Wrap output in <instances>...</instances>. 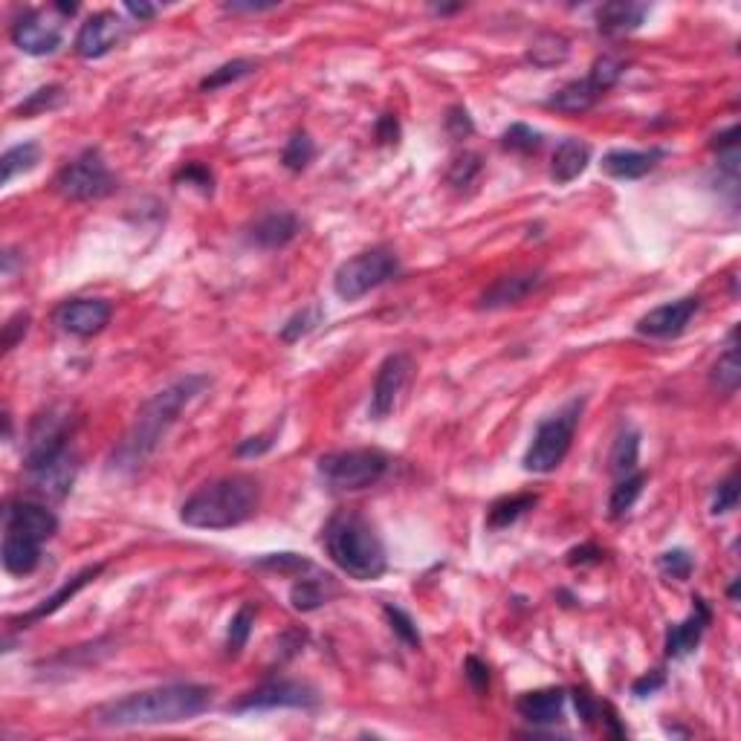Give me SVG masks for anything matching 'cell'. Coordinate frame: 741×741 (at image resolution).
Masks as SVG:
<instances>
[{
    "instance_id": "cell-56",
    "label": "cell",
    "mask_w": 741,
    "mask_h": 741,
    "mask_svg": "<svg viewBox=\"0 0 741 741\" xmlns=\"http://www.w3.org/2000/svg\"><path fill=\"white\" fill-rule=\"evenodd\" d=\"M275 6H278V3H223V9H226V12H235V15H238V12H249V15H252V12H270Z\"/></svg>"
},
{
    "instance_id": "cell-11",
    "label": "cell",
    "mask_w": 741,
    "mask_h": 741,
    "mask_svg": "<svg viewBox=\"0 0 741 741\" xmlns=\"http://www.w3.org/2000/svg\"><path fill=\"white\" fill-rule=\"evenodd\" d=\"M12 44L27 55H53L64 41V24L55 9H27L9 29Z\"/></svg>"
},
{
    "instance_id": "cell-33",
    "label": "cell",
    "mask_w": 741,
    "mask_h": 741,
    "mask_svg": "<svg viewBox=\"0 0 741 741\" xmlns=\"http://www.w3.org/2000/svg\"><path fill=\"white\" fill-rule=\"evenodd\" d=\"M322 322H325V307H322V304H307V307H302L299 313H293V316L281 325V333H278V336H281V342L293 345V342H299L304 336H310Z\"/></svg>"
},
{
    "instance_id": "cell-14",
    "label": "cell",
    "mask_w": 741,
    "mask_h": 741,
    "mask_svg": "<svg viewBox=\"0 0 741 741\" xmlns=\"http://www.w3.org/2000/svg\"><path fill=\"white\" fill-rule=\"evenodd\" d=\"M698 310H701V296H684L678 302L660 304L637 322V333L649 339H675L689 328Z\"/></svg>"
},
{
    "instance_id": "cell-45",
    "label": "cell",
    "mask_w": 741,
    "mask_h": 741,
    "mask_svg": "<svg viewBox=\"0 0 741 741\" xmlns=\"http://www.w3.org/2000/svg\"><path fill=\"white\" fill-rule=\"evenodd\" d=\"M736 507H739V472H730V475L718 484V490H715L710 513H713V516H727V513H733Z\"/></svg>"
},
{
    "instance_id": "cell-5",
    "label": "cell",
    "mask_w": 741,
    "mask_h": 741,
    "mask_svg": "<svg viewBox=\"0 0 741 741\" xmlns=\"http://www.w3.org/2000/svg\"><path fill=\"white\" fill-rule=\"evenodd\" d=\"M585 412V397H574L568 400L556 414L545 417L536 432L533 440L524 452V469L527 472H536V475H548L553 469L562 467V461L568 458L571 452V443L577 435L579 417Z\"/></svg>"
},
{
    "instance_id": "cell-32",
    "label": "cell",
    "mask_w": 741,
    "mask_h": 741,
    "mask_svg": "<svg viewBox=\"0 0 741 741\" xmlns=\"http://www.w3.org/2000/svg\"><path fill=\"white\" fill-rule=\"evenodd\" d=\"M643 487H646V475H643V472L634 469L629 475H623V478L617 481V487L611 490V498H608V516H611V519H623V516L634 507V501L640 498Z\"/></svg>"
},
{
    "instance_id": "cell-12",
    "label": "cell",
    "mask_w": 741,
    "mask_h": 741,
    "mask_svg": "<svg viewBox=\"0 0 741 741\" xmlns=\"http://www.w3.org/2000/svg\"><path fill=\"white\" fill-rule=\"evenodd\" d=\"M414 359L409 354H388L383 359V365L377 368V377H374V388H371V406L368 412L374 420H385L391 417L406 385L412 380Z\"/></svg>"
},
{
    "instance_id": "cell-15",
    "label": "cell",
    "mask_w": 741,
    "mask_h": 741,
    "mask_svg": "<svg viewBox=\"0 0 741 741\" xmlns=\"http://www.w3.org/2000/svg\"><path fill=\"white\" fill-rule=\"evenodd\" d=\"M3 530L24 533L38 542H50L58 533V516L41 501L18 498V501H9L3 510Z\"/></svg>"
},
{
    "instance_id": "cell-4",
    "label": "cell",
    "mask_w": 741,
    "mask_h": 741,
    "mask_svg": "<svg viewBox=\"0 0 741 741\" xmlns=\"http://www.w3.org/2000/svg\"><path fill=\"white\" fill-rule=\"evenodd\" d=\"M261 504V484L252 475H226L194 490L183 507L180 522L197 530H229L249 522Z\"/></svg>"
},
{
    "instance_id": "cell-34",
    "label": "cell",
    "mask_w": 741,
    "mask_h": 741,
    "mask_svg": "<svg viewBox=\"0 0 741 741\" xmlns=\"http://www.w3.org/2000/svg\"><path fill=\"white\" fill-rule=\"evenodd\" d=\"M328 585L330 579L319 577V579H307L302 577L293 588H290V603L296 611H316V608H322V605L328 603Z\"/></svg>"
},
{
    "instance_id": "cell-1",
    "label": "cell",
    "mask_w": 741,
    "mask_h": 741,
    "mask_svg": "<svg viewBox=\"0 0 741 741\" xmlns=\"http://www.w3.org/2000/svg\"><path fill=\"white\" fill-rule=\"evenodd\" d=\"M212 380L206 374H186L174 383H168L163 391H157L134 417L131 429L125 432V438L119 440V446L110 455V472L116 475H131L137 472L163 443L168 429L177 423V417L183 409L197 400Z\"/></svg>"
},
{
    "instance_id": "cell-46",
    "label": "cell",
    "mask_w": 741,
    "mask_h": 741,
    "mask_svg": "<svg viewBox=\"0 0 741 741\" xmlns=\"http://www.w3.org/2000/svg\"><path fill=\"white\" fill-rule=\"evenodd\" d=\"M385 617H388V623H391V632L397 634L406 646H412V649L420 646V632H417L414 620L406 614V611H403V608H397V605H385Z\"/></svg>"
},
{
    "instance_id": "cell-9",
    "label": "cell",
    "mask_w": 741,
    "mask_h": 741,
    "mask_svg": "<svg viewBox=\"0 0 741 741\" xmlns=\"http://www.w3.org/2000/svg\"><path fill=\"white\" fill-rule=\"evenodd\" d=\"M73 432V417L64 409H47L35 414L29 423L27 446H24V467L38 469L67 452V440Z\"/></svg>"
},
{
    "instance_id": "cell-21",
    "label": "cell",
    "mask_w": 741,
    "mask_h": 741,
    "mask_svg": "<svg viewBox=\"0 0 741 741\" xmlns=\"http://www.w3.org/2000/svg\"><path fill=\"white\" fill-rule=\"evenodd\" d=\"M41 550H44V542L29 539L24 533L3 530V548H0L3 571L12 577H29L41 565Z\"/></svg>"
},
{
    "instance_id": "cell-37",
    "label": "cell",
    "mask_w": 741,
    "mask_h": 741,
    "mask_svg": "<svg viewBox=\"0 0 741 741\" xmlns=\"http://www.w3.org/2000/svg\"><path fill=\"white\" fill-rule=\"evenodd\" d=\"M64 87L61 84H47V87H38L35 93H29L27 99L15 108L18 119H32V116H41L47 110H55L64 102Z\"/></svg>"
},
{
    "instance_id": "cell-41",
    "label": "cell",
    "mask_w": 741,
    "mask_h": 741,
    "mask_svg": "<svg viewBox=\"0 0 741 741\" xmlns=\"http://www.w3.org/2000/svg\"><path fill=\"white\" fill-rule=\"evenodd\" d=\"M623 73H626V64L617 55H600L588 70V82L594 84L600 93H608L614 84L623 79Z\"/></svg>"
},
{
    "instance_id": "cell-42",
    "label": "cell",
    "mask_w": 741,
    "mask_h": 741,
    "mask_svg": "<svg viewBox=\"0 0 741 741\" xmlns=\"http://www.w3.org/2000/svg\"><path fill=\"white\" fill-rule=\"evenodd\" d=\"M542 134L539 131H533L530 125H524V122H513L504 134H501V145H504V151H516V154H536L539 148H542Z\"/></svg>"
},
{
    "instance_id": "cell-40",
    "label": "cell",
    "mask_w": 741,
    "mask_h": 741,
    "mask_svg": "<svg viewBox=\"0 0 741 741\" xmlns=\"http://www.w3.org/2000/svg\"><path fill=\"white\" fill-rule=\"evenodd\" d=\"M481 157L475 154V151H464V154H458L452 165H449V171H446V183L452 186V189H469L475 180H478V174H481Z\"/></svg>"
},
{
    "instance_id": "cell-35",
    "label": "cell",
    "mask_w": 741,
    "mask_h": 741,
    "mask_svg": "<svg viewBox=\"0 0 741 741\" xmlns=\"http://www.w3.org/2000/svg\"><path fill=\"white\" fill-rule=\"evenodd\" d=\"M637 461H640V435L634 429H626L620 432V438L614 440V449H611V472L617 478L629 475L637 469Z\"/></svg>"
},
{
    "instance_id": "cell-18",
    "label": "cell",
    "mask_w": 741,
    "mask_h": 741,
    "mask_svg": "<svg viewBox=\"0 0 741 741\" xmlns=\"http://www.w3.org/2000/svg\"><path fill=\"white\" fill-rule=\"evenodd\" d=\"M692 603L695 605H692V614H689L687 620H681V623H675V626L666 629V643H663L666 658L681 660L687 658V655H692V652L698 649V643H701L704 632H707L710 620H713L710 605L704 603L701 597H695Z\"/></svg>"
},
{
    "instance_id": "cell-2",
    "label": "cell",
    "mask_w": 741,
    "mask_h": 741,
    "mask_svg": "<svg viewBox=\"0 0 741 741\" xmlns=\"http://www.w3.org/2000/svg\"><path fill=\"white\" fill-rule=\"evenodd\" d=\"M212 707V689L200 684H165V687L131 692L119 701H108L93 710V724L99 727H160L183 724Z\"/></svg>"
},
{
    "instance_id": "cell-20",
    "label": "cell",
    "mask_w": 741,
    "mask_h": 741,
    "mask_svg": "<svg viewBox=\"0 0 741 741\" xmlns=\"http://www.w3.org/2000/svg\"><path fill=\"white\" fill-rule=\"evenodd\" d=\"M299 229H302V223H299V218L293 212L273 209V212L261 215V218L252 223L249 244H255V247L261 249H281L287 247L290 241H296Z\"/></svg>"
},
{
    "instance_id": "cell-50",
    "label": "cell",
    "mask_w": 741,
    "mask_h": 741,
    "mask_svg": "<svg viewBox=\"0 0 741 741\" xmlns=\"http://www.w3.org/2000/svg\"><path fill=\"white\" fill-rule=\"evenodd\" d=\"M446 131H449L455 139H464L475 131L467 108H461V105H458V108H449V113H446Z\"/></svg>"
},
{
    "instance_id": "cell-55",
    "label": "cell",
    "mask_w": 741,
    "mask_h": 741,
    "mask_svg": "<svg viewBox=\"0 0 741 741\" xmlns=\"http://www.w3.org/2000/svg\"><path fill=\"white\" fill-rule=\"evenodd\" d=\"M125 12L131 15V18H137V21H151L154 15H157V6H151V3H125Z\"/></svg>"
},
{
    "instance_id": "cell-7",
    "label": "cell",
    "mask_w": 741,
    "mask_h": 741,
    "mask_svg": "<svg viewBox=\"0 0 741 741\" xmlns=\"http://www.w3.org/2000/svg\"><path fill=\"white\" fill-rule=\"evenodd\" d=\"M388 455L380 449H339L319 458V478L330 490L354 493L377 484L388 472Z\"/></svg>"
},
{
    "instance_id": "cell-44",
    "label": "cell",
    "mask_w": 741,
    "mask_h": 741,
    "mask_svg": "<svg viewBox=\"0 0 741 741\" xmlns=\"http://www.w3.org/2000/svg\"><path fill=\"white\" fill-rule=\"evenodd\" d=\"M658 568L663 577L684 582V579L692 577V571H695V559H692V553L684 548L666 550V553H660Z\"/></svg>"
},
{
    "instance_id": "cell-17",
    "label": "cell",
    "mask_w": 741,
    "mask_h": 741,
    "mask_svg": "<svg viewBox=\"0 0 741 741\" xmlns=\"http://www.w3.org/2000/svg\"><path fill=\"white\" fill-rule=\"evenodd\" d=\"M76 472H79V461L67 449L64 455H58L50 464H44V467L38 469H27L29 493L44 498V501H61L64 495L73 490Z\"/></svg>"
},
{
    "instance_id": "cell-23",
    "label": "cell",
    "mask_w": 741,
    "mask_h": 741,
    "mask_svg": "<svg viewBox=\"0 0 741 741\" xmlns=\"http://www.w3.org/2000/svg\"><path fill=\"white\" fill-rule=\"evenodd\" d=\"M565 701H568V695L562 687L533 689L516 701V710L530 724H556V721H562Z\"/></svg>"
},
{
    "instance_id": "cell-54",
    "label": "cell",
    "mask_w": 741,
    "mask_h": 741,
    "mask_svg": "<svg viewBox=\"0 0 741 741\" xmlns=\"http://www.w3.org/2000/svg\"><path fill=\"white\" fill-rule=\"evenodd\" d=\"M374 134H377V139L380 142H397V137H400V125H397V119L391 116V113H385V116H380L377 119V128H374Z\"/></svg>"
},
{
    "instance_id": "cell-48",
    "label": "cell",
    "mask_w": 741,
    "mask_h": 741,
    "mask_svg": "<svg viewBox=\"0 0 741 741\" xmlns=\"http://www.w3.org/2000/svg\"><path fill=\"white\" fill-rule=\"evenodd\" d=\"M464 672H467L469 687L475 689V695H487V689H490V666L481 658L469 655L464 660Z\"/></svg>"
},
{
    "instance_id": "cell-39",
    "label": "cell",
    "mask_w": 741,
    "mask_h": 741,
    "mask_svg": "<svg viewBox=\"0 0 741 741\" xmlns=\"http://www.w3.org/2000/svg\"><path fill=\"white\" fill-rule=\"evenodd\" d=\"M252 565L261 568V571L284 574V577H302L304 571H313V562L299 556V553H267V556L255 559Z\"/></svg>"
},
{
    "instance_id": "cell-28",
    "label": "cell",
    "mask_w": 741,
    "mask_h": 741,
    "mask_svg": "<svg viewBox=\"0 0 741 741\" xmlns=\"http://www.w3.org/2000/svg\"><path fill=\"white\" fill-rule=\"evenodd\" d=\"M571 55V41L559 32H539L530 47H527V61L539 70H550V67H559L565 64Z\"/></svg>"
},
{
    "instance_id": "cell-43",
    "label": "cell",
    "mask_w": 741,
    "mask_h": 741,
    "mask_svg": "<svg viewBox=\"0 0 741 741\" xmlns=\"http://www.w3.org/2000/svg\"><path fill=\"white\" fill-rule=\"evenodd\" d=\"M252 626H255V611H252V605H241V608L235 611V617L229 620V632H226V649H229V655H238V652L247 646Z\"/></svg>"
},
{
    "instance_id": "cell-38",
    "label": "cell",
    "mask_w": 741,
    "mask_h": 741,
    "mask_svg": "<svg viewBox=\"0 0 741 741\" xmlns=\"http://www.w3.org/2000/svg\"><path fill=\"white\" fill-rule=\"evenodd\" d=\"M313 157H316V142L310 139L307 131H296L281 151V163L293 174H302L304 168L313 163Z\"/></svg>"
},
{
    "instance_id": "cell-24",
    "label": "cell",
    "mask_w": 741,
    "mask_h": 741,
    "mask_svg": "<svg viewBox=\"0 0 741 741\" xmlns=\"http://www.w3.org/2000/svg\"><path fill=\"white\" fill-rule=\"evenodd\" d=\"M588 163H591V145L588 142L577 137L562 139L553 151V160H550V180L556 186H568L588 168Z\"/></svg>"
},
{
    "instance_id": "cell-47",
    "label": "cell",
    "mask_w": 741,
    "mask_h": 741,
    "mask_svg": "<svg viewBox=\"0 0 741 741\" xmlns=\"http://www.w3.org/2000/svg\"><path fill=\"white\" fill-rule=\"evenodd\" d=\"M177 183H186V186H194V189H200L203 194H212V171L206 168V165L200 163H186L180 171H177V177H174Z\"/></svg>"
},
{
    "instance_id": "cell-36",
    "label": "cell",
    "mask_w": 741,
    "mask_h": 741,
    "mask_svg": "<svg viewBox=\"0 0 741 741\" xmlns=\"http://www.w3.org/2000/svg\"><path fill=\"white\" fill-rule=\"evenodd\" d=\"M255 61L252 58H235V61H226V64H220L218 70H212L203 82H200V90L203 93H215L220 87H229V84L241 82V79H247L249 73H255Z\"/></svg>"
},
{
    "instance_id": "cell-6",
    "label": "cell",
    "mask_w": 741,
    "mask_h": 741,
    "mask_svg": "<svg viewBox=\"0 0 741 741\" xmlns=\"http://www.w3.org/2000/svg\"><path fill=\"white\" fill-rule=\"evenodd\" d=\"M397 275H400V261L391 249H365L339 264V270L333 273V293L342 302H357Z\"/></svg>"
},
{
    "instance_id": "cell-57",
    "label": "cell",
    "mask_w": 741,
    "mask_h": 741,
    "mask_svg": "<svg viewBox=\"0 0 741 741\" xmlns=\"http://www.w3.org/2000/svg\"><path fill=\"white\" fill-rule=\"evenodd\" d=\"M458 9H461V6H435L438 15H449V12H458Z\"/></svg>"
},
{
    "instance_id": "cell-26",
    "label": "cell",
    "mask_w": 741,
    "mask_h": 741,
    "mask_svg": "<svg viewBox=\"0 0 741 741\" xmlns=\"http://www.w3.org/2000/svg\"><path fill=\"white\" fill-rule=\"evenodd\" d=\"M102 571H105V565H87V568H82V571H79L76 577L67 579V582H64V585H61V588H58L55 594H50L47 600H41V605H35V608H32L29 614H24V617L18 620V623H21V626L27 629L29 623H35V620H44V617L55 614V611H58L61 605L70 603V600H73V597H76V594H79L82 588H87V585H90L93 579L102 574Z\"/></svg>"
},
{
    "instance_id": "cell-31",
    "label": "cell",
    "mask_w": 741,
    "mask_h": 741,
    "mask_svg": "<svg viewBox=\"0 0 741 741\" xmlns=\"http://www.w3.org/2000/svg\"><path fill=\"white\" fill-rule=\"evenodd\" d=\"M536 495L533 493H519V495H507V498H498L493 507H490V513H487V527L490 530H504V527H510V524H516L522 519L527 510H533L536 507Z\"/></svg>"
},
{
    "instance_id": "cell-8",
    "label": "cell",
    "mask_w": 741,
    "mask_h": 741,
    "mask_svg": "<svg viewBox=\"0 0 741 741\" xmlns=\"http://www.w3.org/2000/svg\"><path fill=\"white\" fill-rule=\"evenodd\" d=\"M55 189L73 203H90V200L108 197L116 189V177L110 174L99 148H84L76 160H70L58 171Z\"/></svg>"
},
{
    "instance_id": "cell-30",
    "label": "cell",
    "mask_w": 741,
    "mask_h": 741,
    "mask_svg": "<svg viewBox=\"0 0 741 741\" xmlns=\"http://www.w3.org/2000/svg\"><path fill=\"white\" fill-rule=\"evenodd\" d=\"M41 163V145L38 142H21L3 151L0 157V183L9 186L18 174H27L35 165Z\"/></svg>"
},
{
    "instance_id": "cell-16",
    "label": "cell",
    "mask_w": 741,
    "mask_h": 741,
    "mask_svg": "<svg viewBox=\"0 0 741 741\" xmlns=\"http://www.w3.org/2000/svg\"><path fill=\"white\" fill-rule=\"evenodd\" d=\"M122 35H125V24L116 12H110V9L93 12L76 35V53L87 61L102 58L122 41Z\"/></svg>"
},
{
    "instance_id": "cell-53",
    "label": "cell",
    "mask_w": 741,
    "mask_h": 741,
    "mask_svg": "<svg viewBox=\"0 0 741 741\" xmlns=\"http://www.w3.org/2000/svg\"><path fill=\"white\" fill-rule=\"evenodd\" d=\"M666 684V675L655 669V672H649V675H643V678H637L632 684V692L637 698H646V695H655L660 687Z\"/></svg>"
},
{
    "instance_id": "cell-10",
    "label": "cell",
    "mask_w": 741,
    "mask_h": 741,
    "mask_svg": "<svg viewBox=\"0 0 741 741\" xmlns=\"http://www.w3.org/2000/svg\"><path fill=\"white\" fill-rule=\"evenodd\" d=\"M319 704V692L304 681H267L247 695H241L235 704H229L232 713H249V710H310Z\"/></svg>"
},
{
    "instance_id": "cell-19",
    "label": "cell",
    "mask_w": 741,
    "mask_h": 741,
    "mask_svg": "<svg viewBox=\"0 0 741 741\" xmlns=\"http://www.w3.org/2000/svg\"><path fill=\"white\" fill-rule=\"evenodd\" d=\"M542 284H545V275L542 273L501 275V278H495L493 284L478 296V307L481 310H501V307L519 304L527 296H533Z\"/></svg>"
},
{
    "instance_id": "cell-58",
    "label": "cell",
    "mask_w": 741,
    "mask_h": 741,
    "mask_svg": "<svg viewBox=\"0 0 741 741\" xmlns=\"http://www.w3.org/2000/svg\"><path fill=\"white\" fill-rule=\"evenodd\" d=\"M730 600H733V603L739 600V579H736V582L730 585Z\"/></svg>"
},
{
    "instance_id": "cell-51",
    "label": "cell",
    "mask_w": 741,
    "mask_h": 741,
    "mask_svg": "<svg viewBox=\"0 0 741 741\" xmlns=\"http://www.w3.org/2000/svg\"><path fill=\"white\" fill-rule=\"evenodd\" d=\"M273 435L267 432V435H255V438H247L238 443V449H235V455L238 458H258V455H264V452H270L273 449Z\"/></svg>"
},
{
    "instance_id": "cell-3",
    "label": "cell",
    "mask_w": 741,
    "mask_h": 741,
    "mask_svg": "<svg viewBox=\"0 0 741 741\" xmlns=\"http://www.w3.org/2000/svg\"><path fill=\"white\" fill-rule=\"evenodd\" d=\"M322 545L330 562L357 582H374L388 571V556L380 533L357 510L333 513L322 530Z\"/></svg>"
},
{
    "instance_id": "cell-27",
    "label": "cell",
    "mask_w": 741,
    "mask_h": 741,
    "mask_svg": "<svg viewBox=\"0 0 741 741\" xmlns=\"http://www.w3.org/2000/svg\"><path fill=\"white\" fill-rule=\"evenodd\" d=\"M600 96L603 93L585 76V79H577V82H568L565 87H559L548 99V108L562 110V113H585V110H591L600 102Z\"/></svg>"
},
{
    "instance_id": "cell-25",
    "label": "cell",
    "mask_w": 741,
    "mask_h": 741,
    "mask_svg": "<svg viewBox=\"0 0 741 741\" xmlns=\"http://www.w3.org/2000/svg\"><path fill=\"white\" fill-rule=\"evenodd\" d=\"M649 15L646 3H632V0H611L597 9V27L605 35H626L637 29Z\"/></svg>"
},
{
    "instance_id": "cell-22",
    "label": "cell",
    "mask_w": 741,
    "mask_h": 741,
    "mask_svg": "<svg viewBox=\"0 0 741 741\" xmlns=\"http://www.w3.org/2000/svg\"><path fill=\"white\" fill-rule=\"evenodd\" d=\"M666 151L663 148H649V151H632V148H617L608 151L603 157V171L608 177L617 180H640L649 171H655Z\"/></svg>"
},
{
    "instance_id": "cell-49",
    "label": "cell",
    "mask_w": 741,
    "mask_h": 741,
    "mask_svg": "<svg viewBox=\"0 0 741 741\" xmlns=\"http://www.w3.org/2000/svg\"><path fill=\"white\" fill-rule=\"evenodd\" d=\"M29 322H32V316L24 313V310L6 319V325H3V348H6V351H12V348H15V345L27 336Z\"/></svg>"
},
{
    "instance_id": "cell-52",
    "label": "cell",
    "mask_w": 741,
    "mask_h": 741,
    "mask_svg": "<svg viewBox=\"0 0 741 741\" xmlns=\"http://www.w3.org/2000/svg\"><path fill=\"white\" fill-rule=\"evenodd\" d=\"M574 701H577V713L579 718H585V724H594L600 715H603V704L600 701H594L588 692H574Z\"/></svg>"
},
{
    "instance_id": "cell-13",
    "label": "cell",
    "mask_w": 741,
    "mask_h": 741,
    "mask_svg": "<svg viewBox=\"0 0 741 741\" xmlns=\"http://www.w3.org/2000/svg\"><path fill=\"white\" fill-rule=\"evenodd\" d=\"M110 316H113V307L105 299H70V302L58 304L53 322L61 333L90 339L108 328Z\"/></svg>"
},
{
    "instance_id": "cell-29",
    "label": "cell",
    "mask_w": 741,
    "mask_h": 741,
    "mask_svg": "<svg viewBox=\"0 0 741 741\" xmlns=\"http://www.w3.org/2000/svg\"><path fill=\"white\" fill-rule=\"evenodd\" d=\"M739 328L730 330L727 336V345H724V354L718 357V362L713 365V374H710V383L713 388H718L721 394H736L741 383V362H739Z\"/></svg>"
}]
</instances>
